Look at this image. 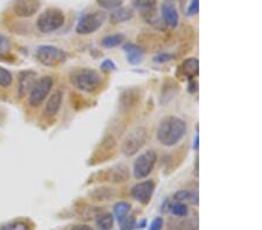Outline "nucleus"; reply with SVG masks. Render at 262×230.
<instances>
[{
    "mask_svg": "<svg viewBox=\"0 0 262 230\" xmlns=\"http://www.w3.org/2000/svg\"><path fill=\"white\" fill-rule=\"evenodd\" d=\"M187 132V124L176 116H167L157 128V140L166 147H173L182 140Z\"/></svg>",
    "mask_w": 262,
    "mask_h": 230,
    "instance_id": "1",
    "label": "nucleus"
},
{
    "mask_svg": "<svg viewBox=\"0 0 262 230\" xmlns=\"http://www.w3.org/2000/svg\"><path fill=\"white\" fill-rule=\"evenodd\" d=\"M71 84L83 92L93 93L102 85V76L92 69H80L71 74Z\"/></svg>",
    "mask_w": 262,
    "mask_h": 230,
    "instance_id": "2",
    "label": "nucleus"
},
{
    "mask_svg": "<svg viewBox=\"0 0 262 230\" xmlns=\"http://www.w3.org/2000/svg\"><path fill=\"white\" fill-rule=\"evenodd\" d=\"M66 17L60 8L50 7L42 12L37 20V29L41 33H53L62 27Z\"/></svg>",
    "mask_w": 262,
    "mask_h": 230,
    "instance_id": "3",
    "label": "nucleus"
},
{
    "mask_svg": "<svg viewBox=\"0 0 262 230\" xmlns=\"http://www.w3.org/2000/svg\"><path fill=\"white\" fill-rule=\"evenodd\" d=\"M54 86V79L50 76L41 77L35 82L34 86L29 91L28 103L31 107H38L49 96Z\"/></svg>",
    "mask_w": 262,
    "mask_h": 230,
    "instance_id": "4",
    "label": "nucleus"
},
{
    "mask_svg": "<svg viewBox=\"0 0 262 230\" xmlns=\"http://www.w3.org/2000/svg\"><path fill=\"white\" fill-rule=\"evenodd\" d=\"M37 58L46 66H57L67 61L66 51L54 45H40L37 50Z\"/></svg>",
    "mask_w": 262,
    "mask_h": 230,
    "instance_id": "5",
    "label": "nucleus"
},
{
    "mask_svg": "<svg viewBox=\"0 0 262 230\" xmlns=\"http://www.w3.org/2000/svg\"><path fill=\"white\" fill-rule=\"evenodd\" d=\"M106 20V14L102 11H96L87 13L79 19L78 24L76 26V32L79 35H87L95 33L96 31L104 25Z\"/></svg>",
    "mask_w": 262,
    "mask_h": 230,
    "instance_id": "6",
    "label": "nucleus"
},
{
    "mask_svg": "<svg viewBox=\"0 0 262 230\" xmlns=\"http://www.w3.org/2000/svg\"><path fill=\"white\" fill-rule=\"evenodd\" d=\"M146 141H147V131L144 127H139L126 136L122 142L121 150L126 156H133L144 147Z\"/></svg>",
    "mask_w": 262,
    "mask_h": 230,
    "instance_id": "7",
    "label": "nucleus"
},
{
    "mask_svg": "<svg viewBox=\"0 0 262 230\" xmlns=\"http://www.w3.org/2000/svg\"><path fill=\"white\" fill-rule=\"evenodd\" d=\"M157 161V155L154 150H148L141 154L134 162L133 172L137 179H144L148 177L155 166Z\"/></svg>",
    "mask_w": 262,
    "mask_h": 230,
    "instance_id": "8",
    "label": "nucleus"
},
{
    "mask_svg": "<svg viewBox=\"0 0 262 230\" xmlns=\"http://www.w3.org/2000/svg\"><path fill=\"white\" fill-rule=\"evenodd\" d=\"M115 141L112 136H108L103 140L97 149L93 152L91 158L89 160V165H96L99 163H104L113 156L115 151Z\"/></svg>",
    "mask_w": 262,
    "mask_h": 230,
    "instance_id": "9",
    "label": "nucleus"
},
{
    "mask_svg": "<svg viewBox=\"0 0 262 230\" xmlns=\"http://www.w3.org/2000/svg\"><path fill=\"white\" fill-rule=\"evenodd\" d=\"M155 190V183L153 180H145L135 184L131 190V196L142 205H148L150 202Z\"/></svg>",
    "mask_w": 262,
    "mask_h": 230,
    "instance_id": "10",
    "label": "nucleus"
},
{
    "mask_svg": "<svg viewBox=\"0 0 262 230\" xmlns=\"http://www.w3.org/2000/svg\"><path fill=\"white\" fill-rule=\"evenodd\" d=\"M41 7V0H13V11L20 18L34 15Z\"/></svg>",
    "mask_w": 262,
    "mask_h": 230,
    "instance_id": "11",
    "label": "nucleus"
},
{
    "mask_svg": "<svg viewBox=\"0 0 262 230\" xmlns=\"http://www.w3.org/2000/svg\"><path fill=\"white\" fill-rule=\"evenodd\" d=\"M37 74L33 70H24L19 72L18 76V96L19 98H24L32 90L37 82Z\"/></svg>",
    "mask_w": 262,
    "mask_h": 230,
    "instance_id": "12",
    "label": "nucleus"
},
{
    "mask_svg": "<svg viewBox=\"0 0 262 230\" xmlns=\"http://www.w3.org/2000/svg\"><path fill=\"white\" fill-rule=\"evenodd\" d=\"M122 49L125 51L129 64H132V66H138V64L141 63L145 54L144 48L135 43H126Z\"/></svg>",
    "mask_w": 262,
    "mask_h": 230,
    "instance_id": "13",
    "label": "nucleus"
},
{
    "mask_svg": "<svg viewBox=\"0 0 262 230\" xmlns=\"http://www.w3.org/2000/svg\"><path fill=\"white\" fill-rule=\"evenodd\" d=\"M62 100H63V95L61 91H55L49 97L48 101L46 103V108H44V115L47 118H54L55 115L57 114L58 111H60L61 106H62Z\"/></svg>",
    "mask_w": 262,
    "mask_h": 230,
    "instance_id": "14",
    "label": "nucleus"
},
{
    "mask_svg": "<svg viewBox=\"0 0 262 230\" xmlns=\"http://www.w3.org/2000/svg\"><path fill=\"white\" fill-rule=\"evenodd\" d=\"M161 12H162V18L164 24L169 26L170 28H175L179 25V12H177L176 7L170 2H164L161 6Z\"/></svg>",
    "mask_w": 262,
    "mask_h": 230,
    "instance_id": "15",
    "label": "nucleus"
},
{
    "mask_svg": "<svg viewBox=\"0 0 262 230\" xmlns=\"http://www.w3.org/2000/svg\"><path fill=\"white\" fill-rule=\"evenodd\" d=\"M180 86L179 84L175 82L174 79L168 78L163 82L162 85V91H161L160 95V102L161 105H164V103H168L171 99L174 98L175 95L179 92Z\"/></svg>",
    "mask_w": 262,
    "mask_h": 230,
    "instance_id": "16",
    "label": "nucleus"
},
{
    "mask_svg": "<svg viewBox=\"0 0 262 230\" xmlns=\"http://www.w3.org/2000/svg\"><path fill=\"white\" fill-rule=\"evenodd\" d=\"M140 91L138 89H128L121 93L119 101L122 109H129L140 102Z\"/></svg>",
    "mask_w": 262,
    "mask_h": 230,
    "instance_id": "17",
    "label": "nucleus"
},
{
    "mask_svg": "<svg viewBox=\"0 0 262 230\" xmlns=\"http://www.w3.org/2000/svg\"><path fill=\"white\" fill-rule=\"evenodd\" d=\"M106 176L104 179L109 181H113V183H122L126 181L129 178V171L126 165L120 164L116 166L112 167L109 172H105Z\"/></svg>",
    "mask_w": 262,
    "mask_h": 230,
    "instance_id": "18",
    "label": "nucleus"
},
{
    "mask_svg": "<svg viewBox=\"0 0 262 230\" xmlns=\"http://www.w3.org/2000/svg\"><path fill=\"white\" fill-rule=\"evenodd\" d=\"M198 72L199 62L196 57L187 58V60H186L182 63V66H181V73L190 80H192L195 77L198 76Z\"/></svg>",
    "mask_w": 262,
    "mask_h": 230,
    "instance_id": "19",
    "label": "nucleus"
},
{
    "mask_svg": "<svg viewBox=\"0 0 262 230\" xmlns=\"http://www.w3.org/2000/svg\"><path fill=\"white\" fill-rule=\"evenodd\" d=\"M134 17L133 9L129 7H119L116 8L114 12L112 13L111 17H110V21L112 24H121V22H126L131 20Z\"/></svg>",
    "mask_w": 262,
    "mask_h": 230,
    "instance_id": "20",
    "label": "nucleus"
},
{
    "mask_svg": "<svg viewBox=\"0 0 262 230\" xmlns=\"http://www.w3.org/2000/svg\"><path fill=\"white\" fill-rule=\"evenodd\" d=\"M168 230H197V221L192 219L170 220L168 223Z\"/></svg>",
    "mask_w": 262,
    "mask_h": 230,
    "instance_id": "21",
    "label": "nucleus"
},
{
    "mask_svg": "<svg viewBox=\"0 0 262 230\" xmlns=\"http://www.w3.org/2000/svg\"><path fill=\"white\" fill-rule=\"evenodd\" d=\"M0 230H32V223L28 220L19 219L0 226Z\"/></svg>",
    "mask_w": 262,
    "mask_h": 230,
    "instance_id": "22",
    "label": "nucleus"
},
{
    "mask_svg": "<svg viewBox=\"0 0 262 230\" xmlns=\"http://www.w3.org/2000/svg\"><path fill=\"white\" fill-rule=\"evenodd\" d=\"M174 199L179 202H190L192 205H198V196L195 192L187 190H181L174 194Z\"/></svg>",
    "mask_w": 262,
    "mask_h": 230,
    "instance_id": "23",
    "label": "nucleus"
},
{
    "mask_svg": "<svg viewBox=\"0 0 262 230\" xmlns=\"http://www.w3.org/2000/svg\"><path fill=\"white\" fill-rule=\"evenodd\" d=\"M96 225L100 230H111L114 225V218L111 213H104L96 219Z\"/></svg>",
    "mask_w": 262,
    "mask_h": 230,
    "instance_id": "24",
    "label": "nucleus"
},
{
    "mask_svg": "<svg viewBox=\"0 0 262 230\" xmlns=\"http://www.w3.org/2000/svg\"><path fill=\"white\" fill-rule=\"evenodd\" d=\"M131 212V205L126 201H120L114 206V216L118 222H121Z\"/></svg>",
    "mask_w": 262,
    "mask_h": 230,
    "instance_id": "25",
    "label": "nucleus"
},
{
    "mask_svg": "<svg viewBox=\"0 0 262 230\" xmlns=\"http://www.w3.org/2000/svg\"><path fill=\"white\" fill-rule=\"evenodd\" d=\"M125 36L122 34H112V35H108L102 40V45L104 48H114L118 47L124 41Z\"/></svg>",
    "mask_w": 262,
    "mask_h": 230,
    "instance_id": "26",
    "label": "nucleus"
},
{
    "mask_svg": "<svg viewBox=\"0 0 262 230\" xmlns=\"http://www.w3.org/2000/svg\"><path fill=\"white\" fill-rule=\"evenodd\" d=\"M93 200L102 201V200H109L113 196V191L111 189H96L90 193Z\"/></svg>",
    "mask_w": 262,
    "mask_h": 230,
    "instance_id": "27",
    "label": "nucleus"
},
{
    "mask_svg": "<svg viewBox=\"0 0 262 230\" xmlns=\"http://www.w3.org/2000/svg\"><path fill=\"white\" fill-rule=\"evenodd\" d=\"M157 4V0H133V5L138 9H140L144 12L151 11V9H155V6Z\"/></svg>",
    "mask_w": 262,
    "mask_h": 230,
    "instance_id": "28",
    "label": "nucleus"
},
{
    "mask_svg": "<svg viewBox=\"0 0 262 230\" xmlns=\"http://www.w3.org/2000/svg\"><path fill=\"white\" fill-rule=\"evenodd\" d=\"M170 208H171V213H173V215L177 216V218H187V214H189V209H187V207L182 202L175 203V205L171 206Z\"/></svg>",
    "mask_w": 262,
    "mask_h": 230,
    "instance_id": "29",
    "label": "nucleus"
},
{
    "mask_svg": "<svg viewBox=\"0 0 262 230\" xmlns=\"http://www.w3.org/2000/svg\"><path fill=\"white\" fill-rule=\"evenodd\" d=\"M119 227L120 230H134L137 228V219L134 215H127L121 222H119Z\"/></svg>",
    "mask_w": 262,
    "mask_h": 230,
    "instance_id": "30",
    "label": "nucleus"
},
{
    "mask_svg": "<svg viewBox=\"0 0 262 230\" xmlns=\"http://www.w3.org/2000/svg\"><path fill=\"white\" fill-rule=\"evenodd\" d=\"M12 82H13L12 73L9 72L7 69H5V67L0 66V86L8 87L11 86Z\"/></svg>",
    "mask_w": 262,
    "mask_h": 230,
    "instance_id": "31",
    "label": "nucleus"
},
{
    "mask_svg": "<svg viewBox=\"0 0 262 230\" xmlns=\"http://www.w3.org/2000/svg\"><path fill=\"white\" fill-rule=\"evenodd\" d=\"M11 51V42L5 35L0 34V58L7 56Z\"/></svg>",
    "mask_w": 262,
    "mask_h": 230,
    "instance_id": "32",
    "label": "nucleus"
},
{
    "mask_svg": "<svg viewBox=\"0 0 262 230\" xmlns=\"http://www.w3.org/2000/svg\"><path fill=\"white\" fill-rule=\"evenodd\" d=\"M96 1L100 7L105 9L119 8L122 4V0H96Z\"/></svg>",
    "mask_w": 262,
    "mask_h": 230,
    "instance_id": "33",
    "label": "nucleus"
},
{
    "mask_svg": "<svg viewBox=\"0 0 262 230\" xmlns=\"http://www.w3.org/2000/svg\"><path fill=\"white\" fill-rule=\"evenodd\" d=\"M199 11V0H191V4H190L189 8H187V17H193L196 15Z\"/></svg>",
    "mask_w": 262,
    "mask_h": 230,
    "instance_id": "34",
    "label": "nucleus"
},
{
    "mask_svg": "<svg viewBox=\"0 0 262 230\" xmlns=\"http://www.w3.org/2000/svg\"><path fill=\"white\" fill-rule=\"evenodd\" d=\"M100 69L104 71V72H111V71H114L116 69V66L111 60H105L104 62L100 64Z\"/></svg>",
    "mask_w": 262,
    "mask_h": 230,
    "instance_id": "35",
    "label": "nucleus"
},
{
    "mask_svg": "<svg viewBox=\"0 0 262 230\" xmlns=\"http://www.w3.org/2000/svg\"><path fill=\"white\" fill-rule=\"evenodd\" d=\"M164 221L162 218H155L150 226V230H162Z\"/></svg>",
    "mask_w": 262,
    "mask_h": 230,
    "instance_id": "36",
    "label": "nucleus"
},
{
    "mask_svg": "<svg viewBox=\"0 0 262 230\" xmlns=\"http://www.w3.org/2000/svg\"><path fill=\"white\" fill-rule=\"evenodd\" d=\"M173 55L170 54H160L157 55V56L154 57V62L156 63H166V62H169V61L173 60Z\"/></svg>",
    "mask_w": 262,
    "mask_h": 230,
    "instance_id": "37",
    "label": "nucleus"
},
{
    "mask_svg": "<svg viewBox=\"0 0 262 230\" xmlns=\"http://www.w3.org/2000/svg\"><path fill=\"white\" fill-rule=\"evenodd\" d=\"M71 230H95V229L91 228V227H89V226H85V225H76V226H74L73 228H71Z\"/></svg>",
    "mask_w": 262,
    "mask_h": 230,
    "instance_id": "38",
    "label": "nucleus"
},
{
    "mask_svg": "<svg viewBox=\"0 0 262 230\" xmlns=\"http://www.w3.org/2000/svg\"><path fill=\"white\" fill-rule=\"evenodd\" d=\"M189 91L191 93H195L196 91H197V83L193 82V80H191V83H190V85H189Z\"/></svg>",
    "mask_w": 262,
    "mask_h": 230,
    "instance_id": "39",
    "label": "nucleus"
},
{
    "mask_svg": "<svg viewBox=\"0 0 262 230\" xmlns=\"http://www.w3.org/2000/svg\"><path fill=\"white\" fill-rule=\"evenodd\" d=\"M198 140H199L198 135H196L195 141H193V149H195L196 151H198Z\"/></svg>",
    "mask_w": 262,
    "mask_h": 230,
    "instance_id": "40",
    "label": "nucleus"
},
{
    "mask_svg": "<svg viewBox=\"0 0 262 230\" xmlns=\"http://www.w3.org/2000/svg\"><path fill=\"white\" fill-rule=\"evenodd\" d=\"M146 223H147V221H146V220H142V221H140V222H139L138 225H137V228H140V229L145 228V227H146Z\"/></svg>",
    "mask_w": 262,
    "mask_h": 230,
    "instance_id": "41",
    "label": "nucleus"
}]
</instances>
